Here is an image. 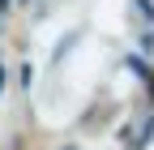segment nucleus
Instances as JSON below:
<instances>
[{
    "label": "nucleus",
    "mask_w": 154,
    "mask_h": 150,
    "mask_svg": "<svg viewBox=\"0 0 154 150\" xmlns=\"http://www.w3.org/2000/svg\"><path fill=\"white\" fill-rule=\"evenodd\" d=\"M0 9H5V0H0Z\"/></svg>",
    "instance_id": "1"
}]
</instances>
